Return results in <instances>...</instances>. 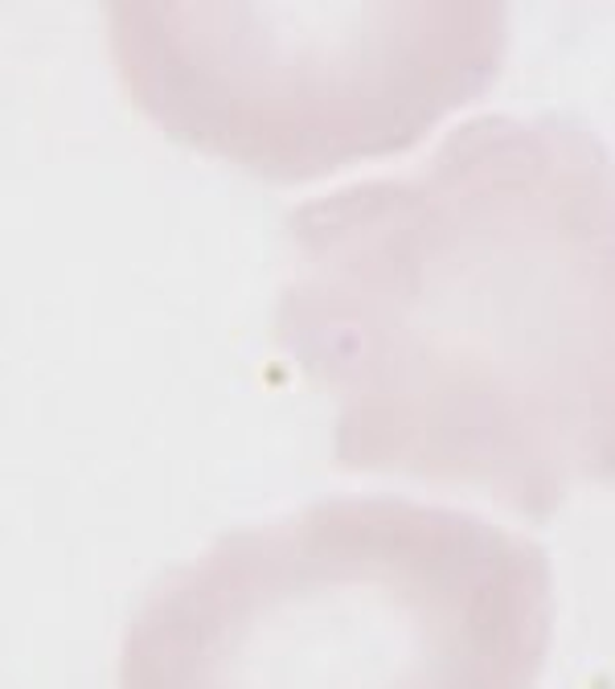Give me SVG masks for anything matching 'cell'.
Returning a JSON list of instances; mask_svg holds the SVG:
<instances>
[{"mask_svg":"<svg viewBox=\"0 0 615 689\" xmlns=\"http://www.w3.org/2000/svg\"><path fill=\"white\" fill-rule=\"evenodd\" d=\"M107 46L165 135L296 186L407 152L484 95L509 13L489 0H116Z\"/></svg>","mask_w":615,"mask_h":689,"instance_id":"3957f363","label":"cell"},{"mask_svg":"<svg viewBox=\"0 0 615 689\" xmlns=\"http://www.w3.org/2000/svg\"><path fill=\"white\" fill-rule=\"evenodd\" d=\"M272 336L333 406V464L550 522L612 472V156L480 116L398 177L288 214Z\"/></svg>","mask_w":615,"mask_h":689,"instance_id":"6da1fadb","label":"cell"},{"mask_svg":"<svg viewBox=\"0 0 615 689\" xmlns=\"http://www.w3.org/2000/svg\"><path fill=\"white\" fill-rule=\"evenodd\" d=\"M550 637L554 571L530 538L402 497H328L160 574L116 689H538Z\"/></svg>","mask_w":615,"mask_h":689,"instance_id":"7a4b0ae2","label":"cell"}]
</instances>
